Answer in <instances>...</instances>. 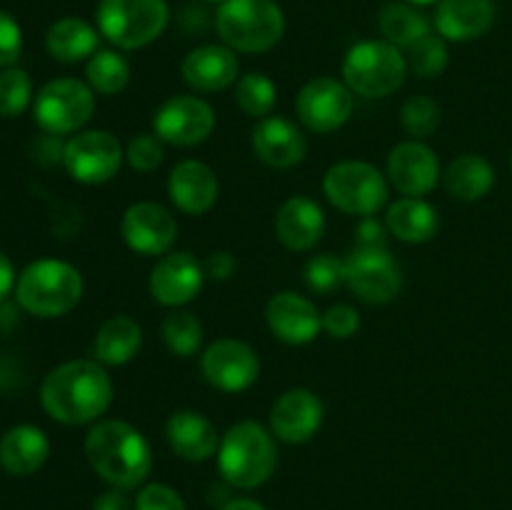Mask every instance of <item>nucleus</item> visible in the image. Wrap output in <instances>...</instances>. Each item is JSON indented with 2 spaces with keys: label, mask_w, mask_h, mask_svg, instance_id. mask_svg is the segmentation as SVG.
Returning <instances> with one entry per match:
<instances>
[{
  "label": "nucleus",
  "mask_w": 512,
  "mask_h": 510,
  "mask_svg": "<svg viewBox=\"0 0 512 510\" xmlns=\"http://www.w3.org/2000/svg\"><path fill=\"white\" fill-rule=\"evenodd\" d=\"M200 373L220 393H243L260 378V358L245 340L220 338L200 353Z\"/></svg>",
  "instance_id": "ddd939ff"
},
{
  "label": "nucleus",
  "mask_w": 512,
  "mask_h": 510,
  "mask_svg": "<svg viewBox=\"0 0 512 510\" xmlns=\"http://www.w3.org/2000/svg\"><path fill=\"white\" fill-rule=\"evenodd\" d=\"M15 283H18V278H15V268L13 263H10L8 255L0 250V303H3L5 298L10 295V290L15 288Z\"/></svg>",
  "instance_id": "49530a36"
},
{
  "label": "nucleus",
  "mask_w": 512,
  "mask_h": 510,
  "mask_svg": "<svg viewBox=\"0 0 512 510\" xmlns=\"http://www.w3.org/2000/svg\"><path fill=\"white\" fill-rule=\"evenodd\" d=\"M165 348L178 358H193L203 345V323L190 310L173 308L160 323Z\"/></svg>",
  "instance_id": "473e14b6"
},
{
  "label": "nucleus",
  "mask_w": 512,
  "mask_h": 510,
  "mask_svg": "<svg viewBox=\"0 0 512 510\" xmlns=\"http://www.w3.org/2000/svg\"><path fill=\"white\" fill-rule=\"evenodd\" d=\"M125 148L110 130H80L65 143L63 165L73 180L83 185H103L120 173Z\"/></svg>",
  "instance_id": "9d476101"
},
{
  "label": "nucleus",
  "mask_w": 512,
  "mask_h": 510,
  "mask_svg": "<svg viewBox=\"0 0 512 510\" xmlns=\"http://www.w3.org/2000/svg\"><path fill=\"white\" fill-rule=\"evenodd\" d=\"M83 275L75 265L58 258L30 263L15 283V298L25 313L35 318H60L83 300Z\"/></svg>",
  "instance_id": "20e7f679"
},
{
  "label": "nucleus",
  "mask_w": 512,
  "mask_h": 510,
  "mask_svg": "<svg viewBox=\"0 0 512 510\" xmlns=\"http://www.w3.org/2000/svg\"><path fill=\"white\" fill-rule=\"evenodd\" d=\"M388 175L365 160H340L323 175V193L345 215L368 218L388 203Z\"/></svg>",
  "instance_id": "6e6552de"
},
{
  "label": "nucleus",
  "mask_w": 512,
  "mask_h": 510,
  "mask_svg": "<svg viewBox=\"0 0 512 510\" xmlns=\"http://www.w3.org/2000/svg\"><path fill=\"white\" fill-rule=\"evenodd\" d=\"M355 108V93L338 78L318 75L300 88L295 113L300 125L310 133L330 135L343 128Z\"/></svg>",
  "instance_id": "9b49d317"
},
{
  "label": "nucleus",
  "mask_w": 512,
  "mask_h": 510,
  "mask_svg": "<svg viewBox=\"0 0 512 510\" xmlns=\"http://www.w3.org/2000/svg\"><path fill=\"white\" fill-rule=\"evenodd\" d=\"M378 28L383 33V40L393 43L395 48L408 50L410 45L418 43L420 38L430 33V23L415 5L405 0H393L385 3L378 13Z\"/></svg>",
  "instance_id": "7c9ffc66"
},
{
  "label": "nucleus",
  "mask_w": 512,
  "mask_h": 510,
  "mask_svg": "<svg viewBox=\"0 0 512 510\" xmlns=\"http://www.w3.org/2000/svg\"><path fill=\"white\" fill-rule=\"evenodd\" d=\"M203 265L208 278L213 280H230L235 275V270H238V260H235V255L230 250H213Z\"/></svg>",
  "instance_id": "c03bdc74"
},
{
  "label": "nucleus",
  "mask_w": 512,
  "mask_h": 510,
  "mask_svg": "<svg viewBox=\"0 0 512 510\" xmlns=\"http://www.w3.org/2000/svg\"><path fill=\"white\" fill-rule=\"evenodd\" d=\"M113 403V378L98 360H68L40 383V405L63 425L98 423Z\"/></svg>",
  "instance_id": "f257e3e1"
},
{
  "label": "nucleus",
  "mask_w": 512,
  "mask_h": 510,
  "mask_svg": "<svg viewBox=\"0 0 512 510\" xmlns=\"http://www.w3.org/2000/svg\"><path fill=\"white\" fill-rule=\"evenodd\" d=\"M23 50V30L18 20L0 10V68H10Z\"/></svg>",
  "instance_id": "79ce46f5"
},
{
  "label": "nucleus",
  "mask_w": 512,
  "mask_h": 510,
  "mask_svg": "<svg viewBox=\"0 0 512 510\" xmlns=\"http://www.w3.org/2000/svg\"><path fill=\"white\" fill-rule=\"evenodd\" d=\"M180 75L198 93H220L238 83L240 60L228 45H200L180 63Z\"/></svg>",
  "instance_id": "412c9836"
},
{
  "label": "nucleus",
  "mask_w": 512,
  "mask_h": 510,
  "mask_svg": "<svg viewBox=\"0 0 512 510\" xmlns=\"http://www.w3.org/2000/svg\"><path fill=\"white\" fill-rule=\"evenodd\" d=\"M405 3L415 5V8H423V5H435V3H440V0H405Z\"/></svg>",
  "instance_id": "09e8293b"
},
{
  "label": "nucleus",
  "mask_w": 512,
  "mask_h": 510,
  "mask_svg": "<svg viewBox=\"0 0 512 510\" xmlns=\"http://www.w3.org/2000/svg\"><path fill=\"white\" fill-rule=\"evenodd\" d=\"M48 455V435L35 425H15L0 438V468L15 478L38 473Z\"/></svg>",
  "instance_id": "a878e982"
},
{
  "label": "nucleus",
  "mask_w": 512,
  "mask_h": 510,
  "mask_svg": "<svg viewBox=\"0 0 512 510\" xmlns=\"http://www.w3.org/2000/svg\"><path fill=\"white\" fill-rule=\"evenodd\" d=\"M443 180L440 160L423 140H403L388 155V183L408 198H425Z\"/></svg>",
  "instance_id": "a211bd4d"
},
{
  "label": "nucleus",
  "mask_w": 512,
  "mask_h": 510,
  "mask_svg": "<svg viewBox=\"0 0 512 510\" xmlns=\"http://www.w3.org/2000/svg\"><path fill=\"white\" fill-rule=\"evenodd\" d=\"M85 455L100 478L118 490H133L153 470V450L128 420H98L85 435Z\"/></svg>",
  "instance_id": "f03ea898"
},
{
  "label": "nucleus",
  "mask_w": 512,
  "mask_h": 510,
  "mask_svg": "<svg viewBox=\"0 0 512 510\" xmlns=\"http://www.w3.org/2000/svg\"><path fill=\"white\" fill-rule=\"evenodd\" d=\"M510 170H512V158H510Z\"/></svg>",
  "instance_id": "3c124183"
},
{
  "label": "nucleus",
  "mask_w": 512,
  "mask_h": 510,
  "mask_svg": "<svg viewBox=\"0 0 512 510\" xmlns=\"http://www.w3.org/2000/svg\"><path fill=\"white\" fill-rule=\"evenodd\" d=\"M323 330L335 340L353 338V335L360 330L358 310L348 303L330 305V308L323 313Z\"/></svg>",
  "instance_id": "ea45409f"
},
{
  "label": "nucleus",
  "mask_w": 512,
  "mask_h": 510,
  "mask_svg": "<svg viewBox=\"0 0 512 510\" xmlns=\"http://www.w3.org/2000/svg\"><path fill=\"white\" fill-rule=\"evenodd\" d=\"M385 225H388L390 235L398 238L400 243L423 245L438 235L440 215L435 205L428 203L425 198H408V195H403V198L388 205Z\"/></svg>",
  "instance_id": "bb28decb"
},
{
  "label": "nucleus",
  "mask_w": 512,
  "mask_h": 510,
  "mask_svg": "<svg viewBox=\"0 0 512 510\" xmlns=\"http://www.w3.org/2000/svg\"><path fill=\"white\" fill-rule=\"evenodd\" d=\"M408 60L388 40H360L345 53L343 83L368 100L390 98L408 78Z\"/></svg>",
  "instance_id": "423d86ee"
},
{
  "label": "nucleus",
  "mask_w": 512,
  "mask_h": 510,
  "mask_svg": "<svg viewBox=\"0 0 512 510\" xmlns=\"http://www.w3.org/2000/svg\"><path fill=\"white\" fill-rule=\"evenodd\" d=\"M275 103H278V85L265 73L240 75L235 83V105L245 115L255 120H263L273 115Z\"/></svg>",
  "instance_id": "72a5a7b5"
},
{
  "label": "nucleus",
  "mask_w": 512,
  "mask_h": 510,
  "mask_svg": "<svg viewBox=\"0 0 512 510\" xmlns=\"http://www.w3.org/2000/svg\"><path fill=\"white\" fill-rule=\"evenodd\" d=\"M100 33L98 28L88 23L83 18H60L45 33V50L50 53V58H55L58 63H80V60H90L98 53Z\"/></svg>",
  "instance_id": "c85d7f7f"
},
{
  "label": "nucleus",
  "mask_w": 512,
  "mask_h": 510,
  "mask_svg": "<svg viewBox=\"0 0 512 510\" xmlns=\"http://www.w3.org/2000/svg\"><path fill=\"white\" fill-rule=\"evenodd\" d=\"M495 0H440L435 10V33L450 43L483 38L495 23Z\"/></svg>",
  "instance_id": "393cba45"
},
{
  "label": "nucleus",
  "mask_w": 512,
  "mask_h": 510,
  "mask_svg": "<svg viewBox=\"0 0 512 510\" xmlns=\"http://www.w3.org/2000/svg\"><path fill=\"white\" fill-rule=\"evenodd\" d=\"M325 210L308 195H293L275 215V238L293 253H308L325 235Z\"/></svg>",
  "instance_id": "5701e85b"
},
{
  "label": "nucleus",
  "mask_w": 512,
  "mask_h": 510,
  "mask_svg": "<svg viewBox=\"0 0 512 510\" xmlns=\"http://www.w3.org/2000/svg\"><path fill=\"white\" fill-rule=\"evenodd\" d=\"M170 8L165 0H100L98 33L118 50H140L165 33Z\"/></svg>",
  "instance_id": "0eeeda50"
},
{
  "label": "nucleus",
  "mask_w": 512,
  "mask_h": 510,
  "mask_svg": "<svg viewBox=\"0 0 512 510\" xmlns=\"http://www.w3.org/2000/svg\"><path fill=\"white\" fill-rule=\"evenodd\" d=\"M265 325L285 345H308L323 330V313L305 295L280 290L265 305Z\"/></svg>",
  "instance_id": "6ab92c4d"
},
{
  "label": "nucleus",
  "mask_w": 512,
  "mask_h": 510,
  "mask_svg": "<svg viewBox=\"0 0 512 510\" xmlns=\"http://www.w3.org/2000/svg\"><path fill=\"white\" fill-rule=\"evenodd\" d=\"M345 288L368 305H385L403 290V268L388 248H355L348 258Z\"/></svg>",
  "instance_id": "f8f14e48"
},
{
  "label": "nucleus",
  "mask_w": 512,
  "mask_h": 510,
  "mask_svg": "<svg viewBox=\"0 0 512 510\" xmlns=\"http://www.w3.org/2000/svg\"><path fill=\"white\" fill-rule=\"evenodd\" d=\"M33 100V83L23 68H3L0 73V118H18Z\"/></svg>",
  "instance_id": "4c0bfd02"
},
{
  "label": "nucleus",
  "mask_w": 512,
  "mask_h": 510,
  "mask_svg": "<svg viewBox=\"0 0 512 510\" xmlns=\"http://www.w3.org/2000/svg\"><path fill=\"white\" fill-rule=\"evenodd\" d=\"M325 420V403L310 388H290L273 403L268 415L270 433L288 445H303L315 438Z\"/></svg>",
  "instance_id": "f3484780"
},
{
  "label": "nucleus",
  "mask_w": 512,
  "mask_h": 510,
  "mask_svg": "<svg viewBox=\"0 0 512 510\" xmlns=\"http://www.w3.org/2000/svg\"><path fill=\"white\" fill-rule=\"evenodd\" d=\"M443 185L455 200L463 203H475L483 200L495 185V168L488 158L478 153H465L450 160L443 173Z\"/></svg>",
  "instance_id": "c756f323"
},
{
  "label": "nucleus",
  "mask_w": 512,
  "mask_h": 510,
  "mask_svg": "<svg viewBox=\"0 0 512 510\" xmlns=\"http://www.w3.org/2000/svg\"><path fill=\"white\" fill-rule=\"evenodd\" d=\"M33 113L45 133H80L95 113V90L78 78H55L38 90Z\"/></svg>",
  "instance_id": "1a4fd4ad"
},
{
  "label": "nucleus",
  "mask_w": 512,
  "mask_h": 510,
  "mask_svg": "<svg viewBox=\"0 0 512 510\" xmlns=\"http://www.w3.org/2000/svg\"><path fill=\"white\" fill-rule=\"evenodd\" d=\"M125 160L138 173H153L165 160V143L155 133L133 135L125 145Z\"/></svg>",
  "instance_id": "58836bf2"
},
{
  "label": "nucleus",
  "mask_w": 512,
  "mask_h": 510,
  "mask_svg": "<svg viewBox=\"0 0 512 510\" xmlns=\"http://www.w3.org/2000/svg\"><path fill=\"white\" fill-rule=\"evenodd\" d=\"M278 468V445L270 428L243 420L225 430L218 448V470L230 488L255 490Z\"/></svg>",
  "instance_id": "7ed1b4c3"
},
{
  "label": "nucleus",
  "mask_w": 512,
  "mask_h": 510,
  "mask_svg": "<svg viewBox=\"0 0 512 510\" xmlns=\"http://www.w3.org/2000/svg\"><path fill=\"white\" fill-rule=\"evenodd\" d=\"M93 510H130V500L125 498V490H108V493L98 495L93 503Z\"/></svg>",
  "instance_id": "a18cd8bd"
},
{
  "label": "nucleus",
  "mask_w": 512,
  "mask_h": 510,
  "mask_svg": "<svg viewBox=\"0 0 512 510\" xmlns=\"http://www.w3.org/2000/svg\"><path fill=\"white\" fill-rule=\"evenodd\" d=\"M143 348V328L135 318L120 313L110 315L98 328L93 340V353L98 363L105 368H118V365L130 363Z\"/></svg>",
  "instance_id": "cd10ccee"
},
{
  "label": "nucleus",
  "mask_w": 512,
  "mask_h": 510,
  "mask_svg": "<svg viewBox=\"0 0 512 510\" xmlns=\"http://www.w3.org/2000/svg\"><path fill=\"white\" fill-rule=\"evenodd\" d=\"M215 28L235 53H268L283 40L285 15L275 0H225L218 5Z\"/></svg>",
  "instance_id": "39448f33"
},
{
  "label": "nucleus",
  "mask_w": 512,
  "mask_h": 510,
  "mask_svg": "<svg viewBox=\"0 0 512 510\" xmlns=\"http://www.w3.org/2000/svg\"><path fill=\"white\" fill-rule=\"evenodd\" d=\"M303 280L310 293L315 295H333L340 288H345L348 280V265L345 258L335 253H318L305 263Z\"/></svg>",
  "instance_id": "c9c22d12"
},
{
  "label": "nucleus",
  "mask_w": 512,
  "mask_h": 510,
  "mask_svg": "<svg viewBox=\"0 0 512 510\" xmlns=\"http://www.w3.org/2000/svg\"><path fill=\"white\" fill-rule=\"evenodd\" d=\"M85 83L98 95H118L130 83V63L113 48H100L85 65Z\"/></svg>",
  "instance_id": "2f4dec72"
},
{
  "label": "nucleus",
  "mask_w": 512,
  "mask_h": 510,
  "mask_svg": "<svg viewBox=\"0 0 512 510\" xmlns=\"http://www.w3.org/2000/svg\"><path fill=\"white\" fill-rule=\"evenodd\" d=\"M355 240H358V248H388L390 230L385 225V220L380 223L375 215L358 220V228H355Z\"/></svg>",
  "instance_id": "37998d69"
},
{
  "label": "nucleus",
  "mask_w": 512,
  "mask_h": 510,
  "mask_svg": "<svg viewBox=\"0 0 512 510\" xmlns=\"http://www.w3.org/2000/svg\"><path fill=\"white\" fill-rule=\"evenodd\" d=\"M220 510H265L258 500H250V498H235L228 500Z\"/></svg>",
  "instance_id": "de8ad7c7"
},
{
  "label": "nucleus",
  "mask_w": 512,
  "mask_h": 510,
  "mask_svg": "<svg viewBox=\"0 0 512 510\" xmlns=\"http://www.w3.org/2000/svg\"><path fill=\"white\" fill-rule=\"evenodd\" d=\"M205 3H218V5H223L225 0H205Z\"/></svg>",
  "instance_id": "8fccbe9b"
},
{
  "label": "nucleus",
  "mask_w": 512,
  "mask_h": 510,
  "mask_svg": "<svg viewBox=\"0 0 512 510\" xmlns=\"http://www.w3.org/2000/svg\"><path fill=\"white\" fill-rule=\"evenodd\" d=\"M405 60H408L410 73H415L418 78H438L448 68V40L430 30L425 38H420L418 43L405 50Z\"/></svg>",
  "instance_id": "f704fd0d"
},
{
  "label": "nucleus",
  "mask_w": 512,
  "mask_h": 510,
  "mask_svg": "<svg viewBox=\"0 0 512 510\" xmlns=\"http://www.w3.org/2000/svg\"><path fill=\"white\" fill-rule=\"evenodd\" d=\"M400 125L413 140L430 138L440 125V105L428 95H413L400 108Z\"/></svg>",
  "instance_id": "e433bc0d"
},
{
  "label": "nucleus",
  "mask_w": 512,
  "mask_h": 510,
  "mask_svg": "<svg viewBox=\"0 0 512 510\" xmlns=\"http://www.w3.org/2000/svg\"><path fill=\"white\" fill-rule=\"evenodd\" d=\"M135 510H188L178 490H173L165 483L145 485L135 500Z\"/></svg>",
  "instance_id": "a19ab883"
},
{
  "label": "nucleus",
  "mask_w": 512,
  "mask_h": 510,
  "mask_svg": "<svg viewBox=\"0 0 512 510\" xmlns=\"http://www.w3.org/2000/svg\"><path fill=\"white\" fill-rule=\"evenodd\" d=\"M165 438L170 450L188 463H205L218 455L220 438L213 420L198 410H175L165 423Z\"/></svg>",
  "instance_id": "b1692460"
},
{
  "label": "nucleus",
  "mask_w": 512,
  "mask_h": 510,
  "mask_svg": "<svg viewBox=\"0 0 512 510\" xmlns=\"http://www.w3.org/2000/svg\"><path fill=\"white\" fill-rule=\"evenodd\" d=\"M120 235L138 255H165L178 240V220L165 205L140 200L125 208L120 218Z\"/></svg>",
  "instance_id": "dca6fc26"
},
{
  "label": "nucleus",
  "mask_w": 512,
  "mask_h": 510,
  "mask_svg": "<svg viewBox=\"0 0 512 510\" xmlns=\"http://www.w3.org/2000/svg\"><path fill=\"white\" fill-rule=\"evenodd\" d=\"M220 183L215 170L203 160H180L168 178V198L180 213L205 215L218 203Z\"/></svg>",
  "instance_id": "4be33fe9"
},
{
  "label": "nucleus",
  "mask_w": 512,
  "mask_h": 510,
  "mask_svg": "<svg viewBox=\"0 0 512 510\" xmlns=\"http://www.w3.org/2000/svg\"><path fill=\"white\" fill-rule=\"evenodd\" d=\"M205 265L188 250H170L160 255L155 268L150 270L148 290L153 300L165 308H183L193 303L203 290Z\"/></svg>",
  "instance_id": "2eb2a0df"
},
{
  "label": "nucleus",
  "mask_w": 512,
  "mask_h": 510,
  "mask_svg": "<svg viewBox=\"0 0 512 510\" xmlns=\"http://www.w3.org/2000/svg\"><path fill=\"white\" fill-rule=\"evenodd\" d=\"M215 130V110L198 95H173L153 115V133L163 143L193 148L205 143Z\"/></svg>",
  "instance_id": "4468645a"
},
{
  "label": "nucleus",
  "mask_w": 512,
  "mask_h": 510,
  "mask_svg": "<svg viewBox=\"0 0 512 510\" xmlns=\"http://www.w3.org/2000/svg\"><path fill=\"white\" fill-rule=\"evenodd\" d=\"M250 145H253V153L258 155L260 163L275 170L295 168L308 155L305 133L283 115H268V118L258 120L253 133H250Z\"/></svg>",
  "instance_id": "aec40b11"
}]
</instances>
